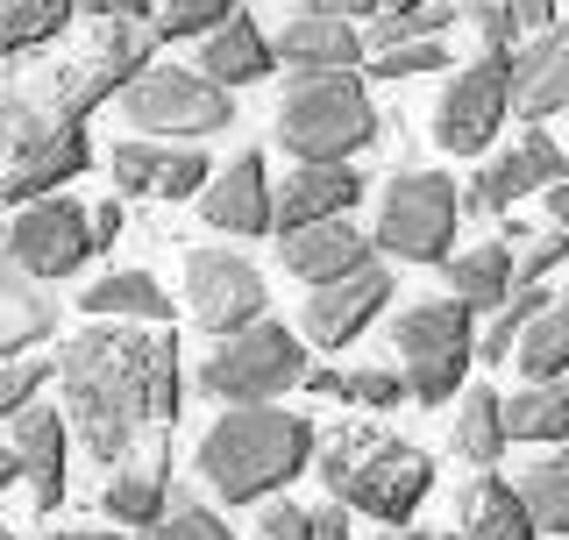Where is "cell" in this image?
I'll return each instance as SVG.
<instances>
[{"label": "cell", "instance_id": "cell-1", "mask_svg": "<svg viewBox=\"0 0 569 540\" xmlns=\"http://www.w3.org/2000/svg\"><path fill=\"white\" fill-rule=\"evenodd\" d=\"M58 391L64 420L86 441V456L121 470L142 456V441L171 434L186 406V370H178V334L171 328H121L100 320L93 334H71L58 356Z\"/></svg>", "mask_w": 569, "mask_h": 540}, {"label": "cell", "instance_id": "cell-2", "mask_svg": "<svg viewBox=\"0 0 569 540\" xmlns=\"http://www.w3.org/2000/svg\"><path fill=\"white\" fill-rule=\"evenodd\" d=\"M313 462H320L313 420L284 406H228L200 434V477L228 506H271V491L307 477Z\"/></svg>", "mask_w": 569, "mask_h": 540}, {"label": "cell", "instance_id": "cell-3", "mask_svg": "<svg viewBox=\"0 0 569 540\" xmlns=\"http://www.w3.org/2000/svg\"><path fill=\"white\" fill-rule=\"evenodd\" d=\"M313 477L328 483L335 506L378 519V527H413L420 498L435 491V462H427V448L385 434V427H342V434H328V441H320Z\"/></svg>", "mask_w": 569, "mask_h": 540}, {"label": "cell", "instance_id": "cell-4", "mask_svg": "<svg viewBox=\"0 0 569 540\" xmlns=\"http://www.w3.org/2000/svg\"><path fill=\"white\" fill-rule=\"evenodd\" d=\"M378 129V107H370L356 71H320V79H292L278 100V142L299 164H349L356 150H370Z\"/></svg>", "mask_w": 569, "mask_h": 540}, {"label": "cell", "instance_id": "cell-5", "mask_svg": "<svg viewBox=\"0 0 569 540\" xmlns=\"http://www.w3.org/2000/svg\"><path fill=\"white\" fill-rule=\"evenodd\" d=\"M307 341L292 328H278V320H257V328L213 341V356H200V370H192V384L207 391V399L221 406H278L284 391L307 384Z\"/></svg>", "mask_w": 569, "mask_h": 540}, {"label": "cell", "instance_id": "cell-6", "mask_svg": "<svg viewBox=\"0 0 569 540\" xmlns=\"http://www.w3.org/2000/svg\"><path fill=\"white\" fill-rule=\"evenodd\" d=\"M391 356H399L406 384L420 406H449L462 399V370L477 363V334H470V306L449 299H420L391 320Z\"/></svg>", "mask_w": 569, "mask_h": 540}, {"label": "cell", "instance_id": "cell-7", "mask_svg": "<svg viewBox=\"0 0 569 540\" xmlns=\"http://www.w3.org/2000/svg\"><path fill=\"white\" fill-rule=\"evenodd\" d=\"M470 192H456L449 171H399L378 200V249L399 263H449Z\"/></svg>", "mask_w": 569, "mask_h": 540}, {"label": "cell", "instance_id": "cell-8", "mask_svg": "<svg viewBox=\"0 0 569 540\" xmlns=\"http://www.w3.org/2000/svg\"><path fill=\"white\" fill-rule=\"evenodd\" d=\"M129 129H142L150 142H200L236 129V93L213 86L207 71H178V64H150L142 79L121 93Z\"/></svg>", "mask_w": 569, "mask_h": 540}, {"label": "cell", "instance_id": "cell-9", "mask_svg": "<svg viewBox=\"0 0 569 540\" xmlns=\"http://www.w3.org/2000/svg\"><path fill=\"white\" fill-rule=\"evenodd\" d=\"M86 257H100V228H93V207L79 200H36V207H14V228H8V270H22L36 284H58L71 270H86Z\"/></svg>", "mask_w": 569, "mask_h": 540}, {"label": "cell", "instance_id": "cell-10", "mask_svg": "<svg viewBox=\"0 0 569 540\" xmlns=\"http://www.w3.org/2000/svg\"><path fill=\"white\" fill-rule=\"evenodd\" d=\"M506 107H512V50H485L477 64H456V79L441 86L435 142L449 157L491 150V136L506 129Z\"/></svg>", "mask_w": 569, "mask_h": 540}, {"label": "cell", "instance_id": "cell-11", "mask_svg": "<svg viewBox=\"0 0 569 540\" xmlns=\"http://www.w3.org/2000/svg\"><path fill=\"white\" fill-rule=\"evenodd\" d=\"M186 306L213 341H228V334L257 328L271 292H263V270L249 257H236V249H192L186 257Z\"/></svg>", "mask_w": 569, "mask_h": 540}, {"label": "cell", "instance_id": "cell-12", "mask_svg": "<svg viewBox=\"0 0 569 540\" xmlns=\"http://www.w3.org/2000/svg\"><path fill=\"white\" fill-rule=\"evenodd\" d=\"M107 171H114V186L136 192V200H192V192H207L213 178H221L207 164L200 142H150V136L114 142Z\"/></svg>", "mask_w": 569, "mask_h": 540}, {"label": "cell", "instance_id": "cell-13", "mask_svg": "<svg viewBox=\"0 0 569 540\" xmlns=\"http://www.w3.org/2000/svg\"><path fill=\"white\" fill-rule=\"evenodd\" d=\"M562 178H569V157L556 150V136L527 129L506 157H491V164L470 178V213H512L527 192H556Z\"/></svg>", "mask_w": 569, "mask_h": 540}, {"label": "cell", "instance_id": "cell-14", "mask_svg": "<svg viewBox=\"0 0 569 540\" xmlns=\"http://www.w3.org/2000/svg\"><path fill=\"white\" fill-rule=\"evenodd\" d=\"M385 306H391V270L370 263L342 284H313V292L299 299V328H307V341H320V349H349Z\"/></svg>", "mask_w": 569, "mask_h": 540}, {"label": "cell", "instance_id": "cell-15", "mask_svg": "<svg viewBox=\"0 0 569 540\" xmlns=\"http://www.w3.org/2000/svg\"><path fill=\"white\" fill-rule=\"evenodd\" d=\"M200 213H207V228H221V236H271L278 228V186H271L263 150H242L236 164L213 178L200 192Z\"/></svg>", "mask_w": 569, "mask_h": 540}, {"label": "cell", "instance_id": "cell-16", "mask_svg": "<svg viewBox=\"0 0 569 540\" xmlns=\"http://www.w3.org/2000/svg\"><path fill=\"white\" fill-rule=\"evenodd\" d=\"M278 58L292 79H320V71H356L363 58V29L342 8H299L278 36Z\"/></svg>", "mask_w": 569, "mask_h": 540}, {"label": "cell", "instance_id": "cell-17", "mask_svg": "<svg viewBox=\"0 0 569 540\" xmlns=\"http://www.w3.org/2000/svg\"><path fill=\"white\" fill-rule=\"evenodd\" d=\"M14 470H22V483L36 491V506L43 512H58L64 506V491H71V477H64V456H71V420L58 406H29L22 420H14Z\"/></svg>", "mask_w": 569, "mask_h": 540}, {"label": "cell", "instance_id": "cell-18", "mask_svg": "<svg viewBox=\"0 0 569 540\" xmlns=\"http://www.w3.org/2000/svg\"><path fill=\"white\" fill-rule=\"evenodd\" d=\"M356 200H363V171L356 164H299L278 186V236H299V228H320V221H349Z\"/></svg>", "mask_w": 569, "mask_h": 540}, {"label": "cell", "instance_id": "cell-19", "mask_svg": "<svg viewBox=\"0 0 569 540\" xmlns=\"http://www.w3.org/2000/svg\"><path fill=\"white\" fill-rule=\"evenodd\" d=\"M278 257H284L292 278H307V292H313V284H342V278L378 263V236H363V228H349V221H320V228L284 236Z\"/></svg>", "mask_w": 569, "mask_h": 540}, {"label": "cell", "instance_id": "cell-20", "mask_svg": "<svg viewBox=\"0 0 569 540\" xmlns=\"http://www.w3.org/2000/svg\"><path fill=\"white\" fill-rule=\"evenodd\" d=\"M533 236V228L512 221V236H498V242H477V249H462V257H449L441 270H449V292L470 306V313H506V299L520 292V242Z\"/></svg>", "mask_w": 569, "mask_h": 540}, {"label": "cell", "instance_id": "cell-21", "mask_svg": "<svg viewBox=\"0 0 569 540\" xmlns=\"http://www.w3.org/2000/svg\"><path fill=\"white\" fill-rule=\"evenodd\" d=\"M86 164H93V142H86V129H58V136L29 142V150H8V178H0V192H8L14 207L58 200V186H71Z\"/></svg>", "mask_w": 569, "mask_h": 540}, {"label": "cell", "instance_id": "cell-22", "mask_svg": "<svg viewBox=\"0 0 569 540\" xmlns=\"http://www.w3.org/2000/svg\"><path fill=\"white\" fill-rule=\"evenodd\" d=\"M171 448H164V434H157L142 456H129L114 477H107V491H100V506H107V519L114 527H157V519L171 512Z\"/></svg>", "mask_w": 569, "mask_h": 540}, {"label": "cell", "instance_id": "cell-23", "mask_svg": "<svg viewBox=\"0 0 569 540\" xmlns=\"http://www.w3.org/2000/svg\"><path fill=\"white\" fill-rule=\"evenodd\" d=\"M512 107H520L527 121L569 114V22L533 36L527 50H512Z\"/></svg>", "mask_w": 569, "mask_h": 540}, {"label": "cell", "instance_id": "cell-24", "mask_svg": "<svg viewBox=\"0 0 569 540\" xmlns=\"http://www.w3.org/2000/svg\"><path fill=\"white\" fill-rule=\"evenodd\" d=\"M456 527H462V540H541V527H533V512H527V498H520V483H506V477H491V470L462 483Z\"/></svg>", "mask_w": 569, "mask_h": 540}, {"label": "cell", "instance_id": "cell-25", "mask_svg": "<svg viewBox=\"0 0 569 540\" xmlns=\"http://www.w3.org/2000/svg\"><path fill=\"white\" fill-rule=\"evenodd\" d=\"M200 71H207L213 86L236 93V86H257V79H271V71H278V43L257 29V14H236L228 29H213L207 43H200Z\"/></svg>", "mask_w": 569, "mask_h": 540}, {"label": "cell", "instance_id": "cell-26", "mask_svg": "<svg viewBox=\"0 0 569 540\" xmlns=\"http://www.w3.org/2000/svg\"><path fill=\"white\" fill-rule=\"evenodd\" d=\"M79 306L93 320H121V328H171V292L150 270H107L79 292Z\"/></svg>", "mask_w": 569, "mask_h": 540}, {"label": "cell", "instance_id": "cell-27", "mask_svg": "<svg viewBox=\"0 0 569 540\" xmlns=\"http://www.w3.org/2000/svg\"><path fill=\"white\" fill-rule=\"evenodd\" d=\"M456 456L470 462V470H491L498 456H506V441H512V427H506V399L498 391H485V384H470L456 399Z\"/></svg>", "mask_w": 569, "mask_h": 540}, {"label": "cell", "instance_id": "cell-28", "mask_svg": "<svg viewBox=\"0 0 569 540\" xmlns=\"http://www.w3.org/2000/svg\"><path fill=\"white\" fill-rule=\"evenodd\" d=\"M0 306H8V328H0V356H29L43 334H58V299H43V284L22 278V270H8V284H0Z\"/></svg>", "mask_w": 569, "mask_h": 540}, {"label": "cell", "instance_id": "cell-29", "mask_svg": "<svg viewBox=\"0 0 569 540\" xmlns=\"http://www.w3.org/2000/svg\"><path fill=\"white\" fill-rule=\"evenodd\" d=\"M462 22L485 36V50H512V36H548L562 14L556 0H462Z\"/></svg>", "mask_w": 569, "mask_h": 540}, {"label": "cell", "instance_id": "cell-30", "mask_svg": "<svg viewBox=\"0 0 569 540\" xmlns=\"http://www.w3.org/2000/svg\"><path fill=\"white\" fill-rule=\"evenodd\" d=\"M462 22V0H420V8H385L370 14V50H399V43H441Z\"/></svg>", "mask_w": 569, "mask_h": 540}, {"label": "cell", "instance_id": "cell-31", "mask_svg": "<svg viewBox=\"0 0 569 540\" xmlns=\"http://www.w3.org/2000/svg\"><path fill=\"white\" fill-rule=\"evenodd\" d=\"M506 427H512V441H569V377L512 391V399H506Z\"/></svg>", "mask_w": 569, "mask_h": 540}, {"label": "cell", "instance_id": "cell-32", "mask_svg": "<svg viewBox=\"0 0 569 540\" xmlns=\"http://www.w3.org/2000/svg\"><path fill=\"white\" fill-rule=\"evenodd\" d=\"M313 399H349V406H370V412H391L399 399H413V384H406V370H313L307 377Z\"/></svg>", "mask_w": 569, "mask_h": 540}, {"label": "cell", "instance_id": "cell-33", "mask_svg": "<svg viewBox=\"0 0 569 540\" xmlns=\"http://www.w3.org/2000/svg\"><path fill=\"white\" fill-rule=\"evenodd\" d=\"M79 14V0H8L0 8V50L8 58H29L36 43H58Z\"/></svg>", "mask_w": 569, "mask_h": 540}, {"label": "cell", "instance_id": "cell-34", "mask_svg": "<svg viewBox=\"0 0 569 540\" xmlns=\"http://www.w3.org/2000/svg\"><path fill=\"white\" fill-rule=\"evenodd\" d=\"M533 384H556V377H569V284L556 292V306H548L541 320L527 328V341H520V356H512Z\"/></svg>", "mask_w": 569, "mask_h": 540}, {"label": "cell", "instance_id": "cell-35", "mask_svg": "<svg viewBox=\"0 0 569 540\" xmlns=\"http://www.w3.org/2000/svg\"><path fill=\"white\" fill-rule=\"evenodd\" d=\"M520 498H527L533 527L569 540V448H556V456H541V462H527V470H520Z\"/></svg>", "mask_w": 569, "mask_h": 540}, {"label": "cell", "instance_id": "cell-36", "mask_svg": "<svg viewBox=\"0 0 569 540\" xmlns=\"http://www.w3.org/2000/svg\"><path fill=\"white\" fill-rule=\"evenodd\" d=\"M257 533L263 540H349V506H292V498H278V506H263Z\"/></svg>", "mask_w": 569, "mask_h": 540}, {"label": "cell", "instance_id": "cell-37", "mask_svg": "<svg viewBox=\"0 0 569 540\" xmlns=\"http://www.w3.org/2000/svg\"><path fill=\"white\" fill-rule=\"evenodd\" d=\"M236 14H242V0H164V8H157V36H164V43L171 36H200L207 43V36L228 29Z\"/></svg>", "mask_w": 569, "mask_h": 540}, {"label": "cell", "instance_id": "cell-38", "mask_svg": "<svg viewBox=\"0 0 569 540\" xmlns=\"http://www.w3.org/2000/svg\"><path fill=\"white\" fill-rule=\"evenodd\" d=\"M142 540H236V527H228L221 512H207L200 498L178 491V498H171V512L157 519V527H142Z\"/></svg>", "mask_w": 569, "mask_h": 540}, {"label": "cell", "instance_id": "cell-39", "mask_svg": "<svg viewBox=\"0 0 569 540\" xmlns=\"http://www.w3.org/2000/svg\"><path fill=\"white\" fill-rule=\"evenodd\" d=\"M50 377H58V363H36V356H14V363H8V377H0V412H8V420H22V412L36 406V391H43Z\"/></svg>", "mask_w": 569, "mask_h": 540}, {"label": "cell", "instance_id": "cell-40", "mask_svg": "<svg viewBox=\"0 0 569 540\" xmlns=\"http://www.w3.org/2000/svg\"><path fill=\"white\" fill-rule=\"evenodd\" d=\"M378 79H420V71H449V50L441 43H399V50H378Z\"/></svg>", "mask_w": 569, "mask_h": 540}, {"label": "cell", "instance_id": "cell-41", "mask_svg": "<svg viewBox=\"0 0 569 540\" xmlns=\"http://www.w3.org/2000/svg\"><path fill=\"white\" fill-rule=\"evenodd\" d=\"M556 263H569V236H562V228H548V236H527V242H520V284H541Z\"/></svg>", "mask_w": 569, "mask_h": 540}, {"label": "cell", "instance_id": "cell-42", "mask_svg": "<svg viewBox=\"0 0 569 540\" xmlns=\"http://www.w3.org/2000/svg\"><path fill=\"white\" fill-rule=\"evenodd\" d=\"M79 14H93V22H157L150 0H79Z\"/></svg>", "mask_w": 569, "mask_h": 540}, {"label": "cell", "instance_id": "cell-43", "mask_svg": "<svg viewBox=\"0 0 569 540\" xmlns=\"http://www.w3.org/2000/svg\"><path fill=\"white\" fill-rule=\"evenodd\" d=\"M93 228H100V249H114V242H121V228H129V207H121V200L93 207Z\"/></svg>", "mask_w": 569, "mask_h": 540}, {"label": "cell", "instance_id": "cell-44", "mask_svg": "<svg viewBox=\"0 0 569 540\" xmlns=\"http://www.w3.org/2000/svg\"><path fill=\"white\" fill-rule=\"evenodd\" d=\"M378 540H456L449 527H385Z\"/></svg>", "mask_w": 569, "mask_h": 540}, {"label": "cell", "instance_id": "cell-45", "mask_svg": "<svg viewBox=\"0 0 569 540\" xmlns=\"http://www.w3.org/2000/svg\"><path fill=\"white\" fill-rule=\"evenodd\" d=\"M548 213H556V228H562V236H569V178H562L556 192H548Z\"/></svg>", "mask_w": 569, "mask_h": 540}, {"label": "cell", "instance_id": "cell-46", "mask_svg": "<svg viewBox=\"0 0 569 540\" xmlns=\"http://www.w3.org/2000/svg\"><path fill=\"white\" fill-rule=\"evenodd\" d=\"M328 8H342V14H385V0H328Z\"/></svg>", "mask_w": 569, "mask_h": 540}, {"label": "cell", "instance_id": "cell-47", "mask_svg": "<svg viewBox=\"0 0 569 540\" xmlns=\"http://www.w3.org/2000/svg\"><path fill=\"white\" fill-rule=\"evenodd\" d=\"M50 540H121V533H100V527H71V533H50Z\"/></svg>", "mask_w": 569, "mask_h": 540}, {"label": "cell", "instance_id": "cell-48", "mask_svg": "<svg viewBox=\"0 0 569 540\" xmlns=\"http://www.w3.org/2000/svg\"><path fill=\"white\" fill-rule=\"evenodd\" d=\"M385 8H420V0H385Z\"/></svg>", "mask_w": 569, "mask_h": 540}, {"label": "cell", "instance_id": "cell-49", "mask_svg": "<svg viewBox=\"0 0 569 540\" xmlns=\"http://www.w3.org/2000/svg\"><path fill=\"white\" fill-rule=\"evenodd\" d=\"M299 8H328V0H299Z\"/></svg>", "mask_w": 569, "mask_h": 540}, {"label": "cell", "instance_id": "cell-50", "mask_svg": "<svg viewBox=\"0 0 569 540\" xmlns=\"http://www.w3.org/2000/svg\"><path fill=\"white\" fill-rule=\"evenodd\" d=\"M8 540H14V533H8Z\"/></svg>", "mask_w": 569, "mask_h": 540}]
</instances>
